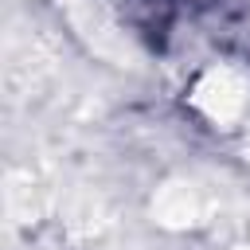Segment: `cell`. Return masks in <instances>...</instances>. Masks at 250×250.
<instances>
[{"instance_id": "obj_1", "label": "cell", "mask_w": 250, "mask_h": 250, "mask_svg": "<svg viewBox=\"0 0 250 250\" xmlns=\"http://www.w3.org/2000/svg\"><path fill=\"white\" fill-rule=\"evenodd\" d=\"M188 105L211 125V129H230L242 121V113L250 109V70L230 62V59H215L211 66H203L188 90Z\"/></svg>"}]
</instances>
